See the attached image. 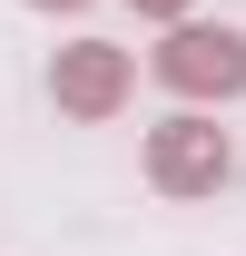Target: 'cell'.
Here are the masks:
<instances>
[{
    "label": "cell",
    "instance_id": "1",
    "mask_svg": "<svg viewBox=\"0 0 246 256\" xmlns=\"http://www.w3.org/2000/svg\"><path fill=\"white\" fill-rule=\"evenodd\" d=\"M148 69L187 98V108L246 98V30H236V20H168V40L148 50Z\"/></svg>",
    "mask_w": 246,
    "mask_h": 256
},
{
    "label": "cell",
    "instance_id": "4",
    "mask_svg": "<svg viewBox=\"0 0 246 256\" xmlns=\"http://www.w3.org/2000/svg\"><path fill=\"white\" fill-rule=\"evenodd\" d=\"M128 10H148V20H187V0H128Z\"/></svg>",
    "mask_w": 246,
    "mask_h": 256
},
{
    "label": "cell",
    "instance_id": "5",
    "mask_svg": "<svg viewBox=\"0 0 246 256\" xmlns=\"http://www.w3.org/2000/svg\"><path fill=\"white\" fill-rule=\"evenodd\" d=\"M30 10H89V0H30Z\"/></svg>",
    "mask_w": 246,
    "mask_h": 256
},
{
    "label": "cell",
    "instance_id": "2",
    "mask_svg": "<svg viewBox=\"0 0 246 256\" xmlns=\"http://www.w3.org/2000/svg\"><path fill=\"white\" fill-rule=\"evenodd\" d=\"M226 178H236V138L207 108H178V118L148 128V188L158 197H216Z\"/></svg>",
    "mask_w": 246,
    "mask_h": 256
},
{
    "label": "cell",
    "instance_id": "3",
    "mask_svg": "<svg viewBox=\"0 0 246 256\" xmlns=\"http://www.w3.org/2000/svg\"><path fill=\"white\" fill-rule=\"evenodd\" d=\"M128 89H138V60H128L118 40H69L60 60H50V98H60V118H79V128L118 118Z\"/></svg>",
    "mask_w": 246,
    "mask_h": 256
}]
</instances>
